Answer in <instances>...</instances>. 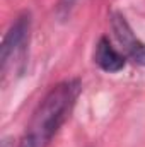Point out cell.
I'll use <instances>...</instances> for the list:
<instances>
[{
	"label": "cell",
	"mask_w": 145,
	"mask_h": 147,
	"mask_svg": "<svg viewBox=\"0 0 145 147\" xmlns=\"http://www.w3.org/2000/svg\"><path fill=\"white\" fill-rule=\"evenodd\" d=\"M94 63L106 74H118L126 65V57L119 53L106 36L99 38L94 48Z\"/></svg>",
	"instance_id": "4"
},
{
	"label": "cell",
	"mask_w": 145,
	"mask_h": 147,
	"mask_svg": "<svg viewBox=\"0 0 145 147\" xmlns=\"http://www.w3.org/2000/svg\"><path fill=\"white\" fill-rule=\"evenodd\" d=\"M109 24H111L113 34L119 43L121 50L125 51V55L137 65L145 67V43L133 33L126 17L121 12L114 10L109 16Z\"/></svg>",
	"instance_id": "3"
},
{
	"label": "cell",
	"mask_w": 145,
	"mask_h": 147,
	"mask_svg": "<svg viewBox=\"0 0 145 147\" xmlns=\"http://www.w3.org/2000/svg\"><path fill=\"white\" fill-rule=\"evenodd\" d=\"M29 36H31V14L21 12L7 29L0 46V70L3 79L7 77L9 69L15 62H21V58H24L26 48L29 45Z\"/></svg>",
	"instance_id": "2"
},
{
	"label": "cell",
	"mask_w": 145,
	"mask_h": 147,
	"mask_svg": "<svg viewBox=\"0 0 145 147\" xmlns=\"http://www.w3.org/2000/svg\"><path fill=\"white\" fill-rule=\"evenodd\" d=\"M75 2L77 0H58V10L63 12V14H68Z\"/></svg>",
	"instance_id": "5"
},
{
	"label": "cell",
	"mask_w": 145,
	"mask_h": 147,
	"mask_svg": "<svg viewBox=\"0 0 145 147\" xmlns=\"http://www.w3.org/2000/svg\"><path fill=\"white\" fill-rule=\"evenodd\" d=\"M82 82L67 79L55 84L33 111L17 147H48L53 137L68 120L80 96Z\"/></svg>",
	"instance_id": "1"
}]
</instances>
